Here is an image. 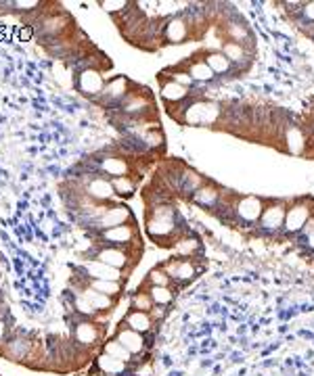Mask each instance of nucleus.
Masks as SVG:
<instances>
[{
	"label": "nucleus",
	"instance_id": "nucleus-1",
	"mask_svg": "<svg viewBox=\"0 0 314 376\" xmlns=\"http://www.w3.org/2000/svg\"><path fill=\"white\" fill-rule=\"evenodd\" d=\"M143 228L147 238L162 249H174L180 236L189 230L174 203H147Z\"/></svg>",
	"mask_w": 314,
	"mask_h": 376
},
{
	"label": "nucleus",
	"instance_id": "nucleus-2",
	"mask_svg": "<svg viewBox=\"0 0 314 376\" xmlns=\"http://www.w3.org/2000/svg\"><path fill=\"white\" fill-rule=\"evenodd\" d=\"M166 113L180 125H195V128H216L222 119V103L206 99L202 92H195L182 105L166 109Z\"/></svg>",
	"mask_w": 314,
	"mask_h": 376
},
{
	"label": "nucleus",
	"instance_id": "nucleus-3",
	"mask_svg": "<svg viewBox=\"0 0 314 376\" xmlns=\"http://www.w3.org/2000/svg\"><path fill=\"white\" fill-rule=\"evenodd\" d=\"M107 69H111V61L105 55L101 59H93V57L82 59V65H77L73 73L75 90L90 103H97V99L101 97L107 84V75H105Z\"/></svg>",
	"mask_w": 314,
	"mask_h": 376
},
{
	"label": "nucleus",
	"instance_id": "nucleus-4",
	"mask_svg": "<svg viewBox=\"0 0 314 376\" xmlns=\"http://www.w3.org/2000/svg\"><path fill=\"white\" fill-rule=\"evenodd\" d=\"M122 121H147V119H160L157 113V103L155 95L151 92L149 86L136 84L132 92L126 97V101L113 111Z\"/></svg>",
	"mask_w": 314,
	"mask_h": 376
},
{
	"label": "nucleus",
	"instance_id": "nucleus-5",
	"mask_svg": "<svg viewBox=\"0 0 314 376\" xmlns=\"http://www.w3.org/2000/svg\"><path fill=\"white\" fill-rule=\"evenodd\" d=\"M93 247H117V249H130V251H145V242L141 236L138 222L122 224L103 232L90 234Z\"/></svg>",
	"mask_w": 314,
	"mask_h": 376
},
{
	"label": "nucleus",
	"instance_id": "nucleus-6",
	"mask_svg": "<svg viewBox=\"0 0 314 376\" xmlns=\"http://www.w3.org/2000/svg\"><path fill=\"white\" fill-rule=\"evenodd\" d=\"M266 199L264 197H256V195H239L232 201V212H230V224L234 228L241 230H256L262 212H264Z\"/></svg>",
	"mask_w": 314,
	"mask_h": 376
},
{
	"label": "nucleus",
	"instance_id": "nucleus-7",
	"mask_svg": "<svg viewBox=\"0 0 314 376\" xmlns=\"http://www.w3.org/2000/svg\"><path fill=\"white\" fill-rule=\"evenodd\" d=\"M314 216V199L312 197H295L289 199L287 203V212H285V222L281 228V236L285 238H295L308 220Z\"/></svg>",
	"mask_w": 314,
	"mask_h": 376
},
{
	"label": "nucleus",
	"instance_id": "nucleus-8",
	"mask_svg": "<svg viewBox=\"0 0 314 376\" xmlns=\"http://www.w3.org/2000/svg\"><path fill=\"white\" fill-rule=\"evenodd\" d=\"M90 260H97L101 264H107L115 270H122L126 276L136 268V264L143 258V251H130V249H117V247H93Z\"/></svg>",
	"mask_w": 314,
	"mask_h": 376
},
{
	"label": "nucleus",
	"instance_id": "nucleus-9",
	"mask_svg": "<svg viewBox=\"0 0 314 376\" xmlns=\"http://www.w3.org/2000/svg\"><path fill=\"white\" fill-rule=\"evenodd\" d=\"M287 203H289V199H266L262 218L254 232L258 236H279L283 222H285Z\"/></svg>",
	"mask_w": 314,
	"mask_h": 376
},
{
	"label": "nucleus",
	"instance_id": "nucleus-10",
	"mask_svg": "<svg viewBox=\"0 0 314 376\" xmlns=\"http://www.w3.org/2000/svg\"><path fill=\"white\" fill-rule=\"evenodd\" d=\"M134 86H136L134 79H130L128 75L117 73V75L107 79L105 88H103V92H101V97L97 99L95 105H99L103 109H109V111H115L117 107L126 101V97L132 92Z\"/></svg>",
	"mask_w": 314,
	"mask_h": 376
},
{
	"label": "nucleus",
	"instance_id": "nucleus-11",
	"mask_svg": "<svg viewBox=\"0 0 314 376\" xmlns=\"http://www.w3.org/2000/svg\"><path fill=\"white\" fill-rule=\"evenodd\" d=\"M103 324L97 322V320H90V318H77L71 326V343L77 347V349H84V351H90L95 349L97 345H103Z\"/></svg>",
	"mask_w": 314,
	"mask_h": 376
},
{
	"label": "nucleus",
	"instance_id": "nucleus-12",
	"mask_svg": "<svg viewBox=\"0 0 314 376\" xmlns=\"http://www.w3.org/2000/svg\"><path fill=\"white\" fill-rule=\"evenodd\" d=\"M197 38L195 34L191 21L186 19L184 11L168 21H164V29H162V47H180L184 42Z\"/></svg>",
	"mask_w": 314,
	"mask_h": 376
},
{
	"label": "nucleus",
	"instance_id": "nucleus-13",
	"mask_svg": "<svg viewBox=\"0 0 314 376\" xmlns=\"http://www.w3.org/2000/svg\"><path fill=\"white\" fill-rule=\"evenodd\" d=\"M71 286H73V292H77V295H80L82 299H86L93 305V310L99 314V318L101 316H109L117 308V303H120V299L107 297V295H103V292H97L95 288H90L77 274L71 278Z\"/></svg>",
	"mask_w": 314,
	"mask_h": 376
},
{
	"label": "nucleus",
	"instance_id": "nucleus-14",
	"mask_svg": "<svg viewBox=\"0 0 314 376\" xmlns=\"http://www.w3.org/2000/svg\"><path fill=\"white\" fill-rule=\"evenodd\" d=\"M130 222H136V216L132 214V209L128 207V203L117 201V203L109 205L103 212V216L90 226V234L103 232V230H109V228H115V226H122V224H130Z\"/></svg>",
	"mask_w": 314,
	"mask_h": 376
},
{
	"label": "nucleus",
	"instance_id": "nucleus-15",
	"mask_svg": "<svg viewBox=\"0 0 314 376\" xmlns=\"http://www.w3.org/2000/svg\"><path fill=\"white\" fill-rule=\"evenodd\" d=\"M160 266L172 278V284L176 282L178 286L191 284L195 278L200 276V266H197V260H195V258H176L174 255V258L162 262Z\"/></svg>",
	"mask_w": 314,
	"mask_h": 376
},
{
	"label": "nucleus",
	"instance_id": "nucleus-16",
	"mask_svg": "<svg viewBox=\"0 0 314 376\" xmlns=\"http://www.w3.org/2000/svg\"><path fill=\"white\" fill-rule=\"evenodd\" d=\"M281 151L295 155V157H304L310 151L306 132L302 128V123L298 121H285L283 125V132H281Z\"/></svg>",
	"mask_w": 314,
	"mask_h": 376
},
{
	"label": "nucleus",
	"instance_id": "nucleus-17",
	"mask_svg": "<svg viewBox=\"0 0 314 376\" xmlns=\"http://www.w3.org/2000/svg\"><path fill=\"white\" fill-rule=\"evenodd\" d=\"M157 77V84H160V99L164 103V109H172V107H178L182 105L186 99H191L195 92H191V88H184L180 84H176L174 79L166 77L162 71L155 75Z\"/></svg>",
	"mask_w": 314,
	"mask_h": 376
},
{
	"label": "nucleus",
	"instance_id": "nucleus-18",
	"mask_svg": "<svg viewBox=\"0 0 314 376\" xmlns=\"http://www.w3.org/2000/svg\"><path fill=\"white\" fill-rule=\"evenodd\" d=\"M113 339H115L117 343H122L136 360H141V355H143V353L147 351V347H149V343H147V339H145V334H141V332L128 328L124 322H120V324H117V328L113 330Z\"/></svg>",
	"mask_w": 314,
	"mask_h": 376
},
{
	"label": "nucleus",
	"instance_id": "nucleus-19",
	"mask_svg": "<svg viewBox=\"0 0 314 376\" xmlns=\"http://www.w3.org/2000/svg\"><path fill=\"white\" fill-rule=\"evenodd\" d=\"M180 65L184 67V71L191 75V79H193L195 84H214V82L218 79V77L214 75V71L208 67V63L204 61L202 49H200V51H195L191 57L182 59Z\"/></svg>",
	"mask_w": 314,
	"mask_h": 376
},
{
	"label": "nucleus",
	"instance_id": "nucleus-20",
	"mask_svg": "<svg viewBox=\"0 0 314 376\" xmlns=\"http://www.w3.org/2000/svg\"><path fill=\"white\" fill-rule=\"evenodd\" d=\"M75 272H80L88 278H99V280H111V282H124L128 280V276L122 270H115L107 264H101L97 260H84L80 268H75Z\"/></svg>",
	"mask_w": 314,
	"mask_h": 376
},
{
	"label": "nucleus",
	"instance_id": "nucleus-21",
	"mask_svg": "<svg viewBox=\"0 0 314 376\" xmlns=\"http://www.w3.org/2000/svg\"><path fill=\"white\" fill-rule=\"evenodd\" d=\"M224 190L226 188H222L220 184H216L214 180H208L202 188H197L193 195H191V203L193 205H197V207H202L204 212H214L216 209V205L220 203V199H222V195H224Z\"/></svg>",
	"mask_w": 314,
	"mask_h": 376
},
{
	"label": "nucleus",
	"instance_id": "nucleus-22",
	"mask_svg": "<svg viewBox=\"0 0 314 376\" xmlns=\"http://www.w3.org/2000/svg\"><path fill=\"white\" fill-rule=\"evenodd\" d=\"M202 53H204V61L208 63V67L214 71L216 77H224V75H230V73L241 75V71L224 57V53L220 49H202Z\"/></svg>",
	"mask_w": 314,
	"mask_h": 376
},
{
	"label": "nucleus",
	"instance_id": "nucleus-23",
	"mask_svg": "<svg viewBox=\"0 0 314 376\" xmlns=\"http://www.w3.org/2000/svg\"><path fill=\"white\" fill-rule=\"evenodd\" d=\"M220 51L224 53V57L237 67V69H241V71H247V67L252 65V49H247V47H243V45H237V42H222V47H220Z\"/></svg>",
	"mask_w": 314,
	"mask_h": 376
},
{
	"label": "nucleus",
	"instance_id": "nucleus-24",
	"mask_svg": "<svg viewBox=\"0 0 314 376\" xmlns=\"http://www.w3.org/2000/svg\"><path fill=\"white\" fill-rule=\"evenodd\" d=\"M97 370L101 374H109V376H130L134 370V364H126L122 360H115L107 353H101L95 362Z\"/></svg>",
	"mask_w": 314,
	"mask_h": 376
},
{
	"label": "nucleus",
	"instance_id": "nucleus-25",
	"mask_svg": "<svg viewBox=\"0 0 314 376\" xmlns=\"http://www.w3.org/2000/svg\"><path fill=\"white\" fill-rule=\"evenodd\" d=\"M222 29H224L228 42H237V45H243V47L252 49L254 36H252L250 27L245 23H241L239 19H226L224 25H222Z\"/></svg>",
	"mask_w": 314,
	"mask_h": 376
},
{
	"label": "nucleus",
	"instance_id": "nucleus-26",
	"mask_svg": "<svg viewBox=\"0 0 314 376\" xmlns=\"http://www.w3.org/2000/svg\"><path fill=\"white\" fill-rule=\"evenodd\" d=\"M202 251H204L202 238L195 234V232H191V230H186L180 236V240L176 242V247H174L176 258H195V255H200Z\"/></svg>",
	"mask_w": 314,
	"mask_h": 376
},
{
	"label": "nucleus",
	"instance_id": "nucleus-27",
	"mask_svg": "<svg viewBox=\"0 0 314 376\" xmlns=\"http://www.w3.org/2000/svg\"><path fill=\"white\" fill-rule=\"evenodd\" d=\"M80 276L90 288H95L97 292H103L107 297H113V299H122V292H124V282H111V280H99V278H88L80 272H75Z\"/></svg>",
	"mask_w": 314,
	"mask_h": 376
},
{
	"label": "nucleus",
	"instance_id": "nucleus-28",
	"mask_svg": "<svg viewBox=\"0 0 314 376\" xmlns=\"http://www.w3.org/2000/svg\"><path fill=\"white\" fill-rule=\"evenodd\" d=\"M128 328H132V330H136V332H141V334H149L151 330H153V326L157 324L153 318H151V314H145V312H138V310H128L126 312V316H124V320H122Z\"/></svg>",
	"mask_w": 314,
	"mask_h": 376
},
{
	"label": "nucleus",
	"instance_id": "nucleus-29",
	"mask_svg": "<svg viewBox=\"0 0 314 376\" xmlns=\"http://www.w3.org/2000/svg\"><path fill=\"white\" fill-rule=\"evenodd\" d=\"M111 186H113V192L120 201H128L136 195L138 186H141V180L134 178V176H120V178H111Z\"/></svg>",
	"mask_w": 314,
	"mask_h": 376
},
{
	"label": "nucleus",
	"instance_id": "nucleus-30",
	"mask_svg": "<svg viewBox=\"0 0 314 376\" xmlns=\"http://www.w3.org/2000/svg\"><path fill=\"white\" fill-rule=\"evenodd\" d=\"M147 292H149V297L153 299L155 308H166L174 301L176 297V290L174 286H151V284H141Z\"/></svg>",
	"mask_w": 314,
	"mask_h": 376
},
{
	"label": "nucleus",
	"instance_id": "nucleus-31",
	"mask_svg": "<svg viewBox=\"0 0 314 376\" xmlns=\"http://www.w3.org/2000/svg\"><path fill=\"white\" fill-rule=\"evenodd\" d=\"M103 353H107V355H111V358H115V360H122V362H126V364H138V360L122 345V343H117L113 337L111 339H107L105 343H103Z\"/></svg>",
	"mask_w": 314,
	"mask_h": 376
},
{
	"label": "nucleus",
	"instance_id": "nucleus-32",
	"mask_svg": "<svg viewBox=\"0 0 314 376\" xmlns=\"http://www.w3.org/2000/svg\"><path fill=\"white\" fill-rule=\"evenodd\" d=\"M130 308L132 310H138V312H145V314H151L153 310H155V303H153V299L149 297V292L143 288V286H138L132 295H130Z\"/></svg>",
	"mask_w": 314,
	"mask_h": 376
},
{
	"label": "nucleus",
	"instance_id": "nucleus-33",
	"mask_svg": "<svg viewBox=\"0 0 314 376\" xmlns=\"http://www.w3.org/2000/svg\"><path fill=\"white\" fill-rule=\"evenodd\" d=\"M145 284H151V286H174L172 284V278L166 274V270L157 264L155 268H151L145 276Z\"/></svg>",
	"mask_w": 314,
	"mask_h": 376
},
{
	"label": "nucleus",
	"instance_id": "nucleus-34",
	"mask_svg": "<svg viewBox=\"0 0 314 376\" xmlns=\"http://www.w3.org/2000/svg\"><path fill=\"white\" fill-rule=\"evenodd\" d=\"M130 5H132V3H128V0H107V3H105V0H101V3H99V7H101L107 15H111L113 19H115V17H120L122 13H126V11L130 9Z\"/></svg>",
	"mask_w": 314,
	"mask_h": 376
},
{
	"label": "nucleus",
	"instance_id": "nucleus-35",
	"mask_svg": "<svg viewBox=\"0 0 314 376\" xmlns=\"http://www.w3.org/2000/svg\"><path fill=\"white\" fill-rule=\"evenodd\" d=\"M295 238L304 249H308V253H314V216L308 220V224L304 226V230Z\"/></svg>",
	"mask_w": 314,
	"mask_h": 376
},
{
	"label": "nucleus",
	"instance_id": "nucleus-36",
	"mask_svg": "<svg viewBox=\"0 0 314 376\" xmlns=\"http://www.w3.org/2000/svg\"><path fill=\"white\" fill-rule=\"evenodd\" d=\"M298 17L302 21V25H314V0H310V3H302Z\"/></svg>",
	"mask_w": 314,
	"mask_h": 376
},
{
	"label": "nucleus",
	"instance_id": "nucleus-37",
	"mask_svg": "<svg viewBox=\"0 0 314 376\" xmlns=\"http://www.w3.org/2000/svg\"><path fill=\"white\" fill-rule=\"evenodd\" d=\"M34 36H36V29H34V25H29V23L17 25V29H15V38H17L19 42H29Z\"/></svg>",
	"mask_w": 314,
	"mask_h": 376
},
{
	"label": "nucleus",
	"instance_id": "nucleus-38",
	"mask_svg": "<svg viewBox=\"0 0 314 376\" xmlns=\"http://www.w3.org/2000/svg\"><path fill=\"white\" fill-rule=\"evenodd\" d=\"M7 332H9V326L3 318H0V345L7 341Z\"/></svg>",
	"mask_w": 314,
	"mask_h": 376
},
{
	"label": "nucleus",
	"instance_id": "nucleus-39",
	"mask_svg": "<svg viewBox=\"0 0 314 376\" xmlns=\"http://www.w3.org/2000/svg\"><path fill=\"white\" fill-rule=\"evenodd\" d=\"M308 36H310V38H312V40H314V25H312V27H310V29H308Z\"/></svg>",
	"mask_w": 314,
	"mask_h": 376
},
{
	"label": "nucleus",
	"instance_id": "nucleus-40",
	"mask_svg": "<svg viewBox=\"0 0 314 376\" xmlns=\"http://www.w3.org/2000/svg\"><path fill=\"white\" fill-rule=\"evenodd\" d=\"M101 376H109V374H101Z\"/></svg>",
	"mask_w": 314,
	"mask_h": 376
}]
</instances>
